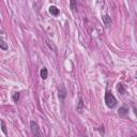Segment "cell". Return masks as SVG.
I'll list each match as a JSON object with an SVG mask.
<instances>
[{
    "instance_id": "cell-1",
    "label": "cell",
    "mask_w": 137,
    "mask_h": 137,
    "mask_svg": "<svg viewBox=\"0 0 137 137\" xmlns=\"http://www.w3.org/2000/svg\"><path fill=\"white\" fill-rule=\"evenodd\" d=\"M105 103H106L107 107L114 108L117 105V99L110 92H106V94H105Z\"/></svg>"
},
{
    "instance_id": "cell-2",
    "label": "cell",
    "mask_w": 137,
    "mask_h": 137,
    "mask_svg": "<svg viewBox=\"0 0 137 137\" xmlns=\"http://www.w3.org/2000/svg\"><path fill=\"white\" fill-rule=\"evenodd\" d=\"M30 129H31V133H32L33 137H44L41 129L39 127L38 123H36L35 121H31L30 122Z\"/></svg>"
},
{
    "instance_id": "cell-3",
    "label": "cell",
    "mask_w": 137,
    "mask_h": 137,
    "mask_svg": "<svg viewBox=\"0 0 137 137\" xmlns=\"http://www.w3.org/2000/svg\"><path fill=\"white\" fill-rule=\"evenodd\" d=\"M102 19H103V23L105 24V26H110L112 25V17L110 16H109V15H104L103 17H102Z\"/></svg>"
},
{
    "instance_id": "cell-4",
    "label": "cell",
    "mask_w": 137,
    "mask_h": 137,
    "mask_svg": "<svg viewBox=\"0 0 137 137\" xmlns=\"http://www.w3.org/2000/svg\"><path fill=\"white\" fill-rule=\"evenodd\" d=\"M49 13L54 16H57L59 14V9L57 6H55V5H50L49 6Z\"/></svg>"
},
{
    "instance_id": "cell-5",
    "label": "cell",
    "mask_w": 137,
    "mask_h": 137,
    "mask_svg": "<svg viewBox=\"0 0 137 137\" xmlns=\"http://www.w3.org/2000/svg\"><path fill=\"white\" fill-rule=\"evenodd\" d=\"M66 96H67V89L62 86L59 89V97L63 100V99H66Z\"/></svg>"
},
{
    "instance_id": "cell-6",
    "label": "cell",
    "mask_w": 137,
    "mask_h": 137,
    "mask_svg": "<svg viewBox=\"0 0 137 137\" xmlns=\"http://www.w3.org/2000/svg\"><path fill=\"white\" fill-rule=\"evenodd\" d=\"M40 75H41L42 79H46V78H47V76H48L47 69H46V68H43V69L41 70V72H40Z\"/></svg>"
},
{
    "instance_id": "cell-7",
    "label": "cell",
    "mask_w": 137,
    "mask_h": 137,
    "mask_svg": "<svg viewBox=\"0 0 137 137\" xmlns=\"http://www.w3.org/2000/svg\"><path fill=\"white\" fill-rule=\"evenodd\" d=\"M118 113H119V115H121V116H124V115H126L127 113H129V108L125 107V106H122V107L119 108Z\"/></svg>"
},
{
    "instance_id": "cell-8",
    "label": "cell",
    "mask_w": 137,
    "mask_h": 137,
    "mask_svg": "<svg viewBox=\"0 0 137 137\" xmlns=\"http://www.w3.org/2000/svg\"><path fill=\"white\" fill-rule=\"evenodd\" d=\"M117 90H118V92H119L120 94H123L125 92V89H124V86L121 85V84H118L117 86Z\"/></svg>"
},
{
    "instance_id": "cell-9",
    "label": "cell",
    "mask_w": 137,
    "mask_h": 137,
    "mask_svg": "<svg viewBox=\"0 0 137 137\" xmlns=\"http://www.w3.org/2000/svg\"><path fill=\"white\" fill-rule=\"evenodd\" d=\"M0 47H1V49H3V50H6L8 49V44L5 43V41L3 39L0 40Z\"/></svg>"
},
{
    "instance_id": "cell-10",
    "label": "cell",
    "mask_w": 137,
    "mask_h": 137,
    "mask_svg": "<svg viewBox=\"0 0 137 137\" xmlns=\"http://www.w3.org/2000/svg\"><path fill=\"white\" fill-rule=\"evenodd\" d=\"M83 107H84L83 99H81V97H79V104H78V107H77V110H78L79 113H81V109H83Z\"/></svg>"
},
{
    "instance_id": "cell-11",
    "label": "cell",
    "mask_w": 137,
    "mask_h": 137,
    "mask_svg": "<svg viewBox=\"0 0 137 137\" xmlns=\"http://www.w3.org/2000/svg\"><path fill=\"white\" fill-rule=\"evenodd\" d=\"M12 99H13V102L17 103V102H18V100H19V93H18V92H15V93L13 94Z\"/></svg>"
},
{
    "instance_id": "cell-12",
    "label": "cell",
    "mask_w": 137,
    "mask_h": 137,
    "mask_svg": "<svg viewBox=\"0 0 137 137\" xmlns=\"http://www.w3.org/2000/svg\"><path fill=\"white\" fill-rule=\"evenodd\" d=\"M1 130H2V132H3L5 135L8 134V132H6V127H5V123H4L3 120H1Z\"/></svg>"
},
{
    "instance_id": "cell-13",
    "label": "cell",
    "mask_w": 137,
    "mask_h": 137,
    "mask_svg": "<svg viewBox=\"0 0 137 137\" xmlns=\"http://www.w3.org/2000/svg\"><path fill=\"white\" fill-rule=\"evenodd\" d=\"M70 4H71V9L73 11H75L76 10V1H74V0H72V1L70 2Z\"/></svg>"
},
{
    "instance_id": "cell-14",
    "label": "cell",
    "mask_w": 137,
    "mask_h": 137,
    "mask_svg": "<svg viewBox=\"0 0 137 137\" xmlns=\"http://www.w3.org/2000/svg\"><path fill=\"white\" fill-rule=\"evenodd\" d=\"M133 137H136V136H133Z\"/></svg>"
},
{
    "instance_id": "cell-15",
    "label": "cell",
    "mask_w": 137,
    "mask_h": 137,
    "mask_svg": "<svg viewBox=\"0 0 137 137\" xmlns=\"http://www.w3.org/2000/svg\"><path fill=\"white\" fill-rule=\"evenodd\" d=\"M85 137H87V136H85Z\"/></svg>"
}]
</instances>
